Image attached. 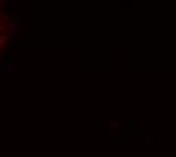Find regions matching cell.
<instances>
[{
  "label": "cell",
  "mask_w": 176,
  "mask_h": 157,
  "mask_svg": "<svg viewBox=\"0 0 176 157\" xmlns=\"http://www.w3.org/2000/svg\"><path fill=\"white\" fill-rule=\"evenodd\" d=\"M12 70H14L12 60H8V62H6V66H5V71H6V73H11Z\"/></svg>",
  "instance_id": "7a4b0ae2"
},
{
  "label": "cell",
  "mask_w": 176,
  "mask_h": 157,
  "mask_svg": "<svg viewBox=\"0 0 176 157\" xmlns=\"http://www.w3.org/2000/svg\"><path fill=\"white\" fill-rule=\"evenodd\" d=\"M18 23H20V20H18V17H14L12 23H11V24H9V27H8V35H14V33H15V29H17Z\"/></svg>",
  "instance_id": "6da1fadb"
}]
</instances>
